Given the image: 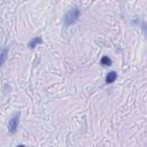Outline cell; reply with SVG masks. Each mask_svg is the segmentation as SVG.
Instances as JSON below:
<instances>
[{"label": "cell", "mask_w": 147, "mask_h": 147, "mask_svg": "<svg viewBox=\"0 0 147 147\" xmlns=\"http://www.w3.org/2000/svg\"><path fill=\"white\" fill-rule=\"evenodd\" d=\"M41 42H42L41 37H34V38L29 42V47H30V48H34L37 45H39V44H41Z\"/></svg>", "instance_id": "4"}, {"label": "cell", "mask_w": 147, "mask_h": 147, "mask_svg": "<svg viewBox=\"0 0 147 147\" xmlns=\"http://www.w3.org/2000/svg\"><path fill=\"white\" fill-rule=\"evenodd\" d=\"M7 53H8V48H7V47L2 48V52H1V63H2V64H3V63H5V61H6Z\"/></svg>", "instance_id": "6"}, {"label": "cell", "mask_w": 147, "mask_h": 147, "mask_svg": "<svg viewBox=\"0 0 147 147\" xmlns=\"http://www.w3.org/2000/svg\"><path fill=\"white\" fill-rule=\"evenodd\" d=\"M100 62H101V64H103V65H111V60H110V57H108V56H102Z\"/></svg>", "instance_id": "5"}, {"label": "cell", "mask_w": 147, "mask_h": 147, "mask_svg": "<svg viewBox=\"0 0 147 147\" xmlns=\"http://www.w3.org/2000/svg\"><path fill=\"white\" fill-rule=\"evenodd\" d=\"M20 116H21L20 113H15L10 117V119L8 122V131L9 132H15L16 131V129L18 126V122H20Z\"/></svg>", "instance_id": "2"}, {"label": "cell", "mask_w": 147, "mask_h": 147, "mask_svg": "<svg viewBox=\"0 0 147 147\" xmlns=\"http://www.w3.org/2000/svg\"><path fill=\"white\" fill-rule=\"evenodd\" d=\"M116 78H117V72L116 71H110L106 76V83L107 84H111V83H114L116 80Z\"/></svg>", "instance_id": "3"}, {"label": "cell", "mask_w": 147, "mask_h": 147, "mask_svg": "<svg viewBox=\"0 0 147 147\" xmlns=\"http://www.w3.org/2000/svg\"><path fill=\"white\" fill-rule=\"evenodd\" d=\"M79 15H80V10L78 7H72L64 16V24L65 25H71L74 24L78 18H79Z\"/></svg>", "instance_id": "1"}, {"label": "cell", "mask_w": 147, "mask_h": 147, "mask_svg": "<svg viewBox=\"0 0 147 147\" xmlns=\"http://www.w3.org/2000/svg\"><path fill=\"white\" fill-rule=\"evenodd\" d=\"M141 30L144 32V36L147 38V23L146 22H141Z\"/></svg>", "instance_id": "7"}]
</instances>
